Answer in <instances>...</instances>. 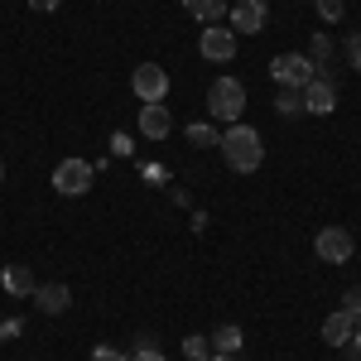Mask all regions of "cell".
Instances as JSON below:
<instances>
[{"label":"cell","mask_w":361,"mask_h":361,"mask_svg":"<svg viewBox=\"0 0 361 361\" xmlns=\"http://www.w3.org/2000/svg\"><path fill=\"white\" fill-rule=\"evenodd\" d=\"M226 154V164L236 169V173H255L260 169V159H265V145H260V130L255 126H226L222 130V145H217Z\"/></svg>","instance_id":"obj_1"},{"label":"cell","mask_w":361,"mask_h":361,"mask_svg":"<svg viewBox=\"0 0 361 361\" xmlns=\"http://www.w3.org/2000/svg\"><path fill=\"white\" fill-rule=\"evenodd\" d=\"M246 111V82L241 78H212L207 87V116L222 121V126H236Z\"/></svg>","instance_id":"obj_2"},{"label":"cell","mask_w":361,"mask_h":361,"mask_svg":"<svg viewBox=\"0 0 361 361\" xmlns=\"http://www.w3.org/2000/svg\"><path fill=\"white\" fill-rule=\"evenodd\" d=\"M270 78H275L279 87H294V92H304V87L318 78V68L308 63V54H279L275 63H270Z\"/></svg>","instance_id":"obj_3"},{"label":"cell","mask_w":361,"mask_h":361,"mask_svg":"<svg viewBox=\"0 0 361 361\" xmlns=\"http://www.w3.org/2000/svg\"><path fill=\"white\" fill-rule=\"evenodd\" d=\"M313 250H318V260H328V265H347L352 250H357V241H352L347 226H323V231L313 236Z\"/></svg>","instance_id":"obj_4"},{"label":"cell","mask_w":361,"mask_h":361,"mask_svg":"<svg viewBox=\"0 0 361 361\" xmlns=\"http://www.w3.org/2000/svg\"><path fill=\"white\" fill-rule=\"evenodd\" d=\"M236 44H241V39L226 25H207L197 34V54L207 58V63H231V58H236Z\"/></svg>","instance_id":"obj_5"},{"label":"cell","mask_w":361,"mask_h":361,"mask_svg":"<svg viewBox=\"0 0 361 361\" xmlns=\"http://www.w3.org/2000/svg\"><path fill=\"white\" fill-rule=\"evenodd\" d=\"M92 173H97V169L87 164V159H63V164L54 169V188L63 197H82L87 188H92Z\"/></svg>","instance_id":"obj_6"},{"label":"cell","mask_w":361,"mask_h":361,"mask_svg":"<svg viewBox=\"0 0 361 361\" xmlns=\"http://www.w3.org/2000/svg\"><path fill=\"white\" fill-rule=\"evenodd\" d=\"M130 87H135V97L145 102V106H149V102H164L169 97V73L159 68V63H140Z\"/></svg>","instance_id":"obj_7"},{"label":"cell","mask_w":361,"mask_h":361,"mask_svg":"<svg viewBox=\"0 0 361 361\" xmlns=\"http://www.w3.org/2000/svg\"><path fill=\"white\" fill-rule=\"evenodd\" d=\"M265 25H270L265 0H236V5H231V34H236V39H241V34H260Z\"/></svg>","instance_id":"obj_8"},{"label":"cell","mask_w":361,"mask_h":361,"mask_svg":"<svg viewBox=\"0 0 361 361\" xmlns=\"http://www.w3.org/2000/svg\"><path fill=\"white\" fill-rule=\"evenodd\" d=\"M304 111L308 116H333L337 111V87H333L328 73H318V78L304 87Z\"/></svg>","instance_id":"obj_9"},{"label":"cell","mask_w":361,"mask_h":361,"mask_svg":"<svg viewBox=\"0 0 361 361\" xmlns=\"http://www.w3.org/2000/svg\"><path fill=\"white\" fill-rule=\"evenodd\" d=\"M0 289L10 294V299H34V289H39V279L29 265H5L0 270Z\"/></svg>","instance_id":"obj_10"},{"label":"cell","mask_w":361,"mask_h":361,"mask_svg":"<svg viewBox=\"0 0 361 361\" xmlns=\"http://www.w3.org/2000/svg\"><path fill=\"white\" fill-rule=\"evenodd\" d=\"M173 130V116H169L164 102H149V106H140V135L145 140H164Z\"/></svg>","instance_id":"obj_11"},{"label":"cell","mask_w":361,"mask_h":361,"mask_svg":"<svg viewBox=\"0 0 361 361\" xmlns=\"http://www.w3.org/2000/svg\"><path fill=\"white\" fill-rule=\"evenodd\" d=\"M34 304H39V313H68L73 294H68V284H39L34 289Z\"/></svg>","instance_id":"obj_12"},{"label":"cell","mask_w":361,"mask_h":361,"mask_svg":"<svg viewBox=\"0 0 361 361\" xmlns=\"http://www.w3.org/2000/svg\"><path fill=\"white\" fill-rule=\"evenodd\" d=\"M352 328H357V318L337 308L333 318L323 323V342H328V347H347V342H352Z\"/></svg>","instance_id":"obj_13"},{"label":"cell","mask_w":361,"mask_h":361,"mask_svg":"<svg viewBox=\"0 0 361 361\" xmlns=\"http://www.w3.org/2000/svg\"><path fill=\"white\" fill-rule=\"evenodd\" d=\"M183 10L202 25H222L226 20V0H183Z\"/></svg>","instance_id":"obj_14"},{"label":"cell","mask_w":361,"mask_h":361,"mask_svg":"<svg viewBox=\"0 0 361 361\" xmlns=\"http://www.w3.org/2000/svg\"><path fill=\"white\" fill-rule=\"evenodd\" d=\"M212 342V352H222V357H236L241 352V328L236 323H226V328H217V333L207 337Z\"/></svg>","instance_id":"obj_15"},{"label":"cell","mask_w":361,"mask_h":361,"mask_svg":"<svg viewBox=\"0 0 361 361\" xmlns=\"http://www.w3.org/2000/svg\"><path fill=\"white\" fill-rule=\"evenodd\" d=\"M188 145L193 149H212V145H222V130L207 126V121H197V126H188Z\"/></svg>","instance_id":"obj_16"},{"label":"cell","mask_w":361,"mask_h":361,"mask_svg":"<svg viewBox=\"0 0 361 361\" xmlns=\"http://www.w3.org/2000/svg\"><path fill=\"white\" fill-rule=\"evenodd\" d=\"M275 111H279V116H304V92L284 87V92L275 97Z\"/></svg>","instance_id":"obj_17"},{"label":"cell","mask_w":361,"mask_h":361,"mask_svg":"<svg viewBox=\"0 0 361 361\" xmlns=\"http://www.w3.org/2000/svg\"><path fill=\"white\" fill-rule=\"evenodd\" d=\"M183 357H188V361H207V357H212V342H207V337H183Z\"/></svg>","instance_id":"obj_18"},{"label":"cell","mask_w":361,"mask_h":361,"mask_svg":"<svg viewBox=\"0 0 361 361\" xmlns=\"http://www.w3.org/2000/svg\"><path fill=\"white\" fill-rule=\"evenodd\" d=\"M130 361H164V352H159V342H154V337H135Z\"/></svg>","instance_id":"obj_19"},{"label":"cell","mask_w":361,"mask_h":361,"mask_svg":"<svg viewBox=\"0 0 361 361\" xmlns=\"http://www.w3.org/2000/svg\"><path fill=\"white\" fill-rule=\"evenodd\" d=\"M342 15H347V0H318V20L323 25H337Z\"/></svg>","instance_id":"obj_20"},{"label":"cell","mask_w":361,"mask_h":361,"mask_svg":"<svg viewBox=\"0 0 361 361\" xmlns=\"http://www.w3.org/2000/svg\"><path fill=\"white\" fill-rule=\"evenodd\" d=\"M328 58H333V39H328V34H318V39H313V58H308V63H313V68H323Z\"/></svg>","instance_id":"obj_21"},{"label":"cell","mask_w":361,"mask_h":361,"mask_svg":"<svg viewBox=\"0 0 361 361\" xmlns=\"http://www.w3.org/2000/svg\"><path fill=\"white\" fill-rule=\"evenodd\" d=\"M342 313H352V318H361V284H352V289L342 294Z\"/></svg>","instance_id":"obj_22"},{"label":"cell","mask_w":361,"mask_h":361,"mask_svg":"<svg viewBox=\"0 0 361 361\" xmlns=\"http://www.w3.org/2000/svg\"><path fill=\"white\" fill-rule=\"evenodd\" d=\"M347 68H357V73H361V29L347 39Z\"/></svg>","instance_id":"obj_23"},{"label":"cell","mask_w":361,"mask_h":361,"mask_svg":"<svg viewBox=\"0 0 361 361\" xmlns=\"http://www.w3.org/2000/svg\"><path fill=\"white\" fill-rule=\"evenodd\" d=\"M92 361H130V357H126V352H116V347H97Z\"/></svg>","instance_id":"obj_24"},{"label":"cell","mask_w":361,"mask_h":361,"mask_svg":"<svg viewBox=\"0 0 361 361\" xmlns=\"http://www.w3.org/2000/svg\"><path fill=\"white\" fill-rule=\"evenodd\" d=\"M63 0H29V10H39V15H49V10H58Z\"/></svg>","instance_id":"obj_25"},{"label":"cell","mask_w":361,"mask_h":361,"mask_svg":"<svg viewBox=\"0 0 361 361\" xmlns=\"http://www.w3.org/2000/svg\"><path fill=\"white\" fill-rule=\"evenodd\" d=\"M347 347H357V352H361V318H357V328H352V342H347Z\"/></svg>","instance_id":"obj_26"},{"label":"cell","mask_w":361,"mask_h":361,"mask_svg":"<svg viewBox=\"0 0 361 361\" xmlns=\"http://www.w3.org/2000/svg\"><path fill=\"white\" fill-rule=\"evenodd\" d=\"M207 361H236V357H222V352H212V357H207Z\"/></svg>","instance_id":"obj_27"}]
</instances>
